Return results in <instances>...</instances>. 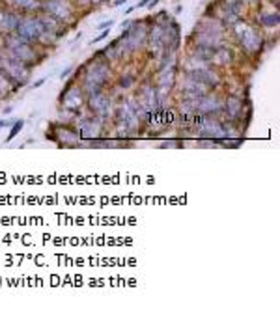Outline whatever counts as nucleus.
Returning <instances> with one entry per match:
<instances>
[{
	"instance_id": "obj_22",
	"label": "nucleus",
	"mask_w": 280,
	"mask_h": 330,
	"mask_svg": "<svg viewBox=\"0 0 280 330\" xmlns=\"http://www.w3.org/2000/svg\"><path fill=\"white\" fill-rule=\"evenodd\" d=\"M120 4H125V0H116L114 2V6H120Z\"/></svg>"
},
{
	"instance_id": "obj_21",
	"label": "nucleus",
	"mask_w": 280,
	"mask_h": 330,
	"mask_svg": "<svg viewBox=\"0 0 280 330\" xmlns=\"http://www.w3.org/2000/svg\"><path fill=\"white\" fill-rule=\"evenodd\" d=\"M4 125H10V121H6V120L0 121V127H4Z\"/></svg>"
},
{
	"instance_id": "obj_16",
	"label": "nucleus",
	"mask_w": 280,
	"mask_h": 330,
	"mask_svg": "<svg viewBox=\"0 0 280 330\" xmlns=\"http://www.w3.org/2000/svg\"><path fill=\"white\" fill-rule=\"evenodd\" d=\"M13 86H15V84L11 82V80L6 77L4 71L0 69V97H6V95L11 92V88H13Z\"/></svg>"
},
{
	"instance_id": "obj_19",
	"label": "nucleus",
	"mask_w": 280,
	"mask_h": 330,
	"mask_svg": "<svg viewBox=\"0 0 280 330\" xmlns=\"http://www.w3.org/2000/svg\"><path fill=\"white\" fill-rule=\"evenodd\" d=\"M148 2H149V0H142V2H138V4H137V8H142V6H146Z\"/></svg>"
},
{
	"instance_id": "obj_10",
	"label": "nucleus",
	"mask_w": 280,
	"mask_h": 330,
	"mask_svg": "<svg viewBox=\"0 0 280 330\" xmlns=\"http://www.w3.org/2000/svg\"><path fill=\"white\" fill-rule=\"evenodd\" d=\"M82 103H84V92H82V90H79V88H68L62 94V105H63V108L77 112V110H80Z\"/></svg>"
},
{
	"instance_id": "obj_13",
	"label": "nucleus",
	"mask_w": 280,
	"mask_h": 330,
	"mask_svg": "<svg viewBox=\"0 0 280 330\" xmlns=\"http://www.w3.org/2000/svg\"><path fill=\"white\" fill-rule=\"evenodd\" d=\"M239 37H241V43L247 51H258L260 45H262V36L258 34V30L254 28H245L243 32H238Z\"/></svg>"
},
{
	"instance_id": "obj_5",
	"label": "nucleus",
	"mask_w": 280,
	"mask_h": 330,
	"mask_svg": "<svg viewBox=\"0 0 280 330\" xmlns=\"http://www.w3.org/2000/svg\"><path fill=\"white\" fill-rule=\"evenodd\" d=\"M103 133V120L97 118V116H92V118H82L79 121V135L80 138L84 140H97Z\"/></svg>"
},
{
	"instance_id": "obj_6",
	"label": "nucleus",
	"mask_w": 280,
	"mask_h": 330,
	"mask_svg": "<svg viewBox=\"0 0 280 330\" xmlns=\"http://www.w3.org/2000/svg\"><path fill=\"white\" fill-rule=\"evenodd\" d=\"M137 101L140 103V106H142L144 116H146V118H149V116H152V112H154V110L157 108V105H159L157 90H155L152 84H144L142 88H140V92H138V95H137Z\"/></svg>"
},
{
	"instance_id": "obj_23",
	"label": "nucleus",
	"mask_w": 280,
	"mask_h": 330,
	"mask_svg": "<svg viewBox=\"0 0 280 330\" xmlns=\"http://www.w3.org/2000/svg\"><path fill=\"white\" fill-rule=\"evenodd\" d=\"M0 69H2V54H0Z\"/></svg>"
},
{
	"instance_id": "obj_2",
	"label": "nucleus",
	"mask_w": 280,
	"mask_h": 330,
	"mask_svg": "<svg viewBox=\"0 0 280 330\" xmlns=\"http://www.w3.org/2000/svg\"><path fill=\"white\" fill-rule=\"evenodd\" d=\"M111 77V69L106 68L105 63H95L94 69H90L88 73L84 75V86H82V92H86L88 95L97 94L103 90V86L106 84Z\"/></svg>"
},
{
	"instance_id": "obj_12",
	"label": "nucleus",
	"mask_w": 280,
	"mask_h": 330,
	"mask_svg": "<svg viewBox=\"0 0 280 330\" xmlns=\"http://www.w3.org/2000/svg\"><path fill=\"white\" fill-rule=\"evenodd\" d=\"M45 8H47L49 15L54 17V19H60V21L69 19V15H71V8H69L68 0H47Z\"/></svg>"
},
{
	"instance_id": "obj_15",
	"label": "nucleus",
	"mask_w": 280,
	"mask_h": 330,
	"mask_svg": "<svg viewBox=\"0 0 280 330\" xmlns=\"http://www.w3.org/2000/svg\"><path fill=\"white\" fill-rule=\"evenodd\" d=\"M17 23H19V17L13 13H0V32H4L6 36L15 30Z\"/></svg>"
},
{
	"instance_id": "obj_3",
	"label": "nucleus",
	"mask_w": 280,
	"mask_h": 330,
	"mask_svg": "<svg viewBox=\"0 0 280 330\" xmlns=\"http://www.w3.org/2000/svg\"><path fill=\"white\" fill-rule=\"evenodd\" d=\"M6 53L13 54L25 63H30L36 58V53H34V47L30 45V41L23 39L21 36H10V34L6 36Z\"/></svg>"
},
{
	"instance_id": "obj_11",
	"label": "nucleus",
	"mask_w": 280,
	"mask_h": 330,
	"mask_svg": "<svg viewBox=\"0 0 280 330\" xmlns=\"http://www.w3.org/2000/svg\"><path fill=\"white\" fill-rule=\"evenodd\" d=\"M222 110V103L217 95L206 94L198 97V112L200 114H217Z\"/></svg>"
},
{
	"instance_id": "obj_1",
	"label": "nucleus",
	"mask_w": 280,
	"mask_h": 330,
	"mask_svg": "<svg viewBox=\"0 0 280 330\" xmlns=\"http://www.w3.org/2000/svg\"><path fill=\"white\" fill-rule=\"evenodd\" d=\"M2 71L6 73V77L15 84V86H23L27 84L30 79V68L28 63H25L23 60L15 58L13 54L6 53V56H2Z\"/></svg>"
},
{
	"instance_id": "obj_14",
	"label": "nucleus",
	"mask_w": 280,
	"mask_h": 330,
	"mask_svg": "<svg viewBox=\"0 0 280 330\" xmlns=\"http://www.w3.org/2000/svg\"><path fill=\"white\" fill-rule=\"evenodd\" d=\"M222 110H226V114L230 120H239L241 114H243V99H239L235 95L228 97L222 105Z\"/></svg>"
},
{
	"instance_id": "obj_7",
	"label": "nucleus",
	"mask_w": 280,
	"mask_h": 330,
	"mask_svg": "<svg viewBox=\"0 0 280 330\" xmlns=\"http://www.w3.org/2000/svg\"><path fill=\"white\" fill-rule=\"evenodd\" d=\"M88 105H90V110L94 112L97 118L105 120L109 118L112 112V101L109 95H105L103 92H97V94H92L90 99H88Z\"/></svg>"
},
{
	"instance_id": "obj_8",
	"label": "nucleus",
	"mask_w": 280,
	"mask_h": 330,
	"mask_svg": "<svg viewBox=\"0 0 280 330\" xmlns=\"http://www.w3.org/2000/svg\"><path fill=\"white\" fill-rule=\"evenodd\" d=\"M116 121L123 123L129 131H135L138 127V123H140V118L135 114V110L131 108L129 101H123V103H120L116 108Z\"/></svg>"
},
{
	"instance_id": "obj_17",
	"label": "nucleus",
	"mask_w": 280,
	"mask_h": 330,
	"mask_svg": "<svg viewBox=\"0 0 280 330\" xmlns=\"http://www.w3.org/2000/svg\"><path fill=\"white\" fill-rule=\"evenodd\" d=\"M23 125H25V121H23V120L15 121V123H13V127H11L10 135H8V138H6V142L13 140V138H15V137H17V133H19V131H21V129H23Z\"/></svg>"
},
{
	"instance_id": "obj_4",
	"label": "nucleus",
	"mask_w": 280,
	"mask_h": 330,
	"mask_svg": "<svg viewBox=\"0 0 280 330\" xmlns=\"http://www.w3.org/2000/svg\"><path fill=\"white\" fill-rule=\"evenodd\" d=\"M17 36H21L23 39L27 41H39L45 34V28H43V23L39 19H34V17H25V19H19L15 27Z\"/></svg>"
},
{
	"instance_id": "obj_9",
	"label": "nucleus",
	"mask_w": 280,
	"mask_h": 330,
	"mask_svg": "<svg viewBox=\"0 0 280 330\" xmlns=\"http://www.w3.org/2000/svg\"><path fill=\"white\" fill-rule=\"evenodd\" d=\"M181 92H183V97H202V95L209 94V86L196 80L190 75H185V79L181 82Z\"/></svg>"
},
{
	"instance_id": "obj_18",
	"label": "nucleus",
	"mask_w": 280,
	"mask_h": 330,
	"mask_svg": "<svg viewBox=\"0 0 280 330\" xmlns=\"http://www.w3.org/2000/svg\"><path fill=\"white\" fill-rule=\"evenodd\" d=\"M68 73H71V68H69V69H66V71H63V73L60 75V77H62V79H66V77H68Z\"/></svg>"
},
{
	"instance_id": "obj_20",
	"label": "nucleus",
	"mask_w": 280,
	"mask_h": 330,
	"mask_svg": "<svg viewBox=\"0 0 280 330\" xmlns=\"http://www.w3.org/2000/svg\"><path fill=\"white\" fill-rule=\"evenodd\" d=\"M43 82H45V80H37V82H36V84H34V88H39V86H41V84H43Z\"/></svg>"
}]
</instances>
